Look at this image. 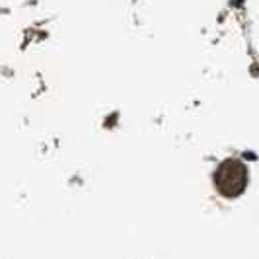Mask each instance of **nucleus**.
Segmentation results:
<instances>
[{
    "label": "nucleus",
    "mask_w": 259,
    "mask_h": 259,
    "mask_svg": "<svg viewBox=\"0 0 259 259\" xmlns=\"http://www.w3.org/2000/svg\"><path fill=\"white\" fill-rule=\"evenodd\" d=\"M214 183L219 191L226 197H238L246 189L247 169L240 160H226L214 174Z\"/></svg>",
    "instance_id": "nucleus-1"
}]
</instances>
